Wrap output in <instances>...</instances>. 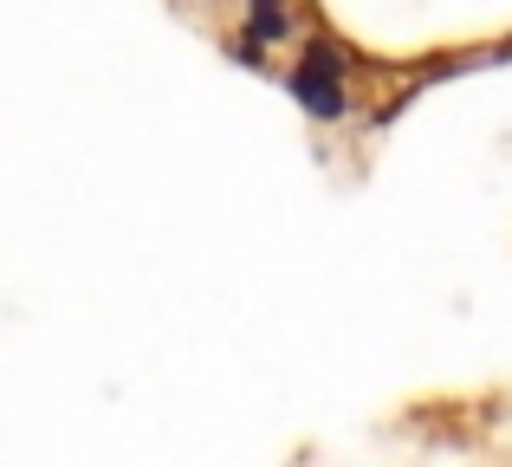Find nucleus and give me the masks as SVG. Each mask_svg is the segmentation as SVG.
<instances>
[{"instance_id":"1","label":"nucleus","mask_w":512,"mask_h":467,"mask_svg":"<svg viewBox=\"0 0 512 467\" xmlns=\"http://www.w3.org/2000/svg\"><path fill=\"white\" fill-rule=\"evenodd\" d=\"M286 91L299 98V111H305V117H318V124H338V117L350 111V91H344V78L305 72V65H292V72H286Z\"/></svg>"},{"instance_id":"2","label":"nucleus","mask_w":512,"mask_h":467,"mask_svg":"<svg viewBox=\"0 0 512 467\" xmlns=\"http://www.w3.org/2000/svg\"><path fill=\"white\" fill-rule=\"evenodd\" d=\"M299 65H305V72H325V78H350V52L331 33H312V39H305Z\"/></svg>"},{"instance_id":"3","label":"nucleus","mask_w":512,"mask_h":467,"mask_svg":"<svg viewBox=\"0 0 512 467\" xmlns=\"http://www.w3.org/2000/svg\"><path fill=\"white\" fill-rule=\"evenodd\" d=\"M247 33L260 39V46H273V39H286V33H292L286 7H279V0H247Z\"/></svg>"},{"instance_id":"4","label":"nucleus","mask_w":512,"mask_h":467,"mask_svg":"<svg viewBox=\"0 0 512 467\" xmlns=\"http://www.w3.org/2000/svg\"><path fill=\"white\" fill-rule=\"evenodd\" d=\"M227 59H234V65H253V72H260V39H234V46H227Z\"/></svg>"}]
</instances>
